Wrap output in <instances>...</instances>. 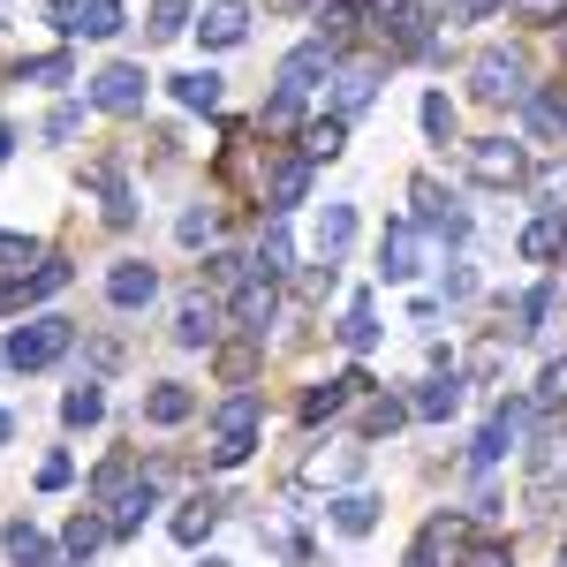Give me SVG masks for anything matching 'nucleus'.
Instances as JSON below:
<instances>
[{
    "label": "nucleus",
    "mask_w": 567,
    "mask_h": 567,
    "mask_svg": "<svg viewBox=\"0 0 567 567\" xmlns=\"http://www.w3.org/2000/svg\"><path fill=\"white\" fill-rule=\"evenodd\" d=\"M310 477H333V484L363 477V446H333V454H318V462H310Z\"/></svg>",
    "instance_id": "27"
},
{
    "label": "nucleus",
    "mask_w": 567,
    "mask_h": 567,
    "mask_svg": "<svg viewBox=\"0 0 567 567\" xmlns=\"http://www.w3.org/2000/svg\"><path fill=\"white\" fill-rule=\"evenodd\" d=\"M0 439H8V409H0Z\"/></svg>",
    "instance_id": "49"
},
{
    "label": "nucleus",
    "mask_w": 567,
    "mask_h": 567,
    "mask_svg": "<svg viewBox=\"0 0 567 567\" xmlns=\"http://www.w3.org/2000/svg\"><path fill=\"white\" fill-rule=\"evenodd\" d=\"M31 258H39V243H31V235H0V265H16V272H23Z\"/></svg>",
    "instance_id": "39"
},
{
    "label": "nucleus",
    "mask_w": 567,
    "mask_h": 567,
    "mask_svg": "<svg viewBox=\"0 0 567 567\" xmlns=\"http://www.w3.org/2000/svg\"><path fill=\"white\" fill-rule=\"evenodd\" d=\"M349 31H355V8H349V0L318 8V39H326V45H333V39H349Z\"/></svg>",
    "instance_id": "33"
},
{
    "label": "nucleus",
    "mask_w": 567,
    "mask_h": 567,
    "mask_svg": "<svg viewBox=\"0 0 567 567\" xmlns=\"http://www.w3.org/2000/svg\"><path fill=\"white\" fill-rule=\"evenodd\" d=\"M333 76V45L326 39H310V45H296L288 61H280V99H310V91Z\"/></svg>",
    "instance_id": "5"
},
{
    "label": "nucleus",
    "mask_w": 567,
    "mask_h": 567,
    "mask_svg": "<svg viewBox=\"0 0 567 567\" xmlns=\"http://www.w3.org/2000/svg\"><path fill=\"white\" fill-rule=\"evenodd\" d=\"M8 560H16V567H53V545H45V529L16 523V529H8Z\"/></svg>",
    "instance_id": "21"
},
{
    "label": "nucleus",
    "mask_w": 567,
    "mask_h": 567,
    "mask_svg": "<svg viewBox=\"0 0 567 567\" xmlns=\"http://www.w3.org/2000/svg\"><path fill=\"white\" fill-rule=\"evenodd\" d=\"M470 567H507V553H477V560H470Z\"/></svg>",
    "instance_id": "47"
},
{
    "label": "nucleus",
    "mask_w": 567,
    "mask_h": 567,
    "mask_svg": "<svg viewBox=\"0 0 567 567\" xmlns=\"http://www.w3.org/2000/svg\"><path fill=\"white\" fill-rule=\"evenodd\" d=\"M371 91H379V69H371V61L333 69V114H341V122H355V114L371 106Z\"/></svg>",
    "instance_id": "10"
},
{
    "label": "nucleus",
    "mask_w": 567,
    "mask_h": 567,
    "mask_svg": "<svg viewBox=\"0 0 567 567\" xmlns=\"http://www.w3.org/2000/svg\"><path fill=\"white\" fill-rule=\"evenodd\" d=\"M499 0H454V16H492Z\"/></svg>",
    "instance_id": "46"
},
{
    "label": "nucleus",
    "mask_w": 567,
    "mask_h": 567,
    "mask_svg": "<svg viewBox=\"0 0 567 567\" xmlns=\"http://www.w3.org/2000/svg\"><path fill=\"white\" fill-rule=\"evenodd\" d=\"M144 515H152V484H136V492H122V499H114V537H130Z\"/></svg>",
    "instance_id": "31"
},
{
    "label": "nucleus",
    "mask_w": 567,
    "mask_h": 567,
    "mask_svg": "<svg viewBox=\"0 0 567 567\" xmlns=\"http://www.w3.org/2000/svg\"><path fill=\"white\" fill-rule=\"evenodd\" d=\"M523 416H529V401H507V409H499V416H492V424L477 432V446H470V462H477V470H492V462H499V454L515 446V432H523Z\"/></svg>",
    "instance_id": "7"
},
{
    "label": "nucleus",
    "mask_w": 567,
    "mask_h": 567,
    "mask_svg": "<svg viewBox=\"0 0 567 567\" xmlns=\"http://www.w3.org/2000/svg\"><path fill=\"white\" fill-rule=\"evenodd\" d=\"M560 243H567V219H537V227L523 235V258L545 265V258H560Z\"/></svg>",
    "instance_id": "28"
},
{
    "label": "nucleus",
    "mask_w": 567,
    "mask_h": 567,
    "mask_svg": "<svg viewBox=\"0 0 567 567\" xmlns=\"http://www.w3.org/2000/svg\"><path fill=\"white\" fill-rule=\"evenodd\" d=\"M470 76H477V99H492V106H499V99H529L523 61H515V53H477V69H470Z\"/></svg>",
    "instance_id": "6"
},
{
    "label": "nucleus",
    "mask_w": 567,
    "mask_h": 567,
    "mask_svg": "<svg viewBox=\"0 0 567 567\" xmlns=\"http://www.w3.org/2000/svg\"><path fill=\"white\" fill-rule=\"evenodd\" d=\"M99 409H106V393H99V379H84V386H69V401H61V416H69V424H99Z\"/></svg>",
    "instance_id": "29"
},
{
    "label": "nucleus",
    "mask_w": 567,
    "mask_h": 567,
    "mask_svg": "<svg viewBox=\"0 0 567 567\" xmlns=\"http://www.w3.org/2000/svg\"><path fill=\"white\" fill-rule=\"evenodd\" d=\"M523 175H529L523 144H507V136H477V144H470V182H484V189H515Z\"/></svg>",
    "instance_id": "2"
},
{
    "label": "nucleus",
    "mask_w": 567,
    "mask_h": 567,
    "mask_svg": "<svg viewBox=\"0 0 567 567\" xmlns=\"http://www.w3.org/2000/svg\"><path fill=\"white\" fill-rule=\"evenodd\" d=\"M310 189V159H288L280 175H272V213H288V205H303Z\"/></svg>",
    "instance_id": "26"
},
{
    "label": "nucleus",
    "mask_w": 567,
    "mask_h": 567,
    "mask_svg": "<svg viewBox=\"0 0 567 567\" xmlns=\"http://www.w3.org/2000/svg\"><path fill=\"white\" fill-rule=\"evenodd\" d=\"M371 523H379V499H371V492H341V499H333V529H341V537H371Z\"/></svg>",
    "instance_id": "15"
},
{
    "label": "nucleus",
    "mask_w": 567,
    "mask_h": 567,
    "mask_svg": "<svg viewBox=\"0 0 567 567\" xmlns=\"http://www.w3.org/2000/svg\"><path fill=\"white\" fill-rule=\"evenodd\" d=\"M106 296H114V310H144L159 296V272H152V265H114V272H106Z\"/></svg>",
    "instance_id": "11"
},
{
    "label": "nucleus",
    "mask_w": 567,
    "mask_h": 567,
    "mask_svg": "<svg viewBox=\"0 0 567 567\" xmlns=\"http://www.w3.org/2000/svg\"><path fill=\"white\" fill-rule=\"evenodd\" d=\"M197 567H227V560H197Z\"/></svg>",
    "instance_id": "50"
},
{
    "label": "nucleus",
    "mask_w": 567,
    "mask_h": 567,
    "mask_svg": "<svg viewBox=\"0 0 567 567\" xmlns=\"http://www.w3.org/2000/svg\"><path fill=\"white\" fill-rule=\"evenodd\" d=\"M560 567H567V545H560Z\"/></svg>",
    "instance_id": "51"
},
{
    "label": "nucleus",
    "mask_w": 567,
    "mask_h": 567,
    "mask_svg": "<svg viewBox=\"0 0 567 567\" xmlns=\"http://www.w3.org/2000/svg\"><path fill=\"white\" fill-rule=\"evenodd\" d=\"M219 371H227V379H250V371H258V349H227V355H219Z\"/></svg>",
    "instance_id": "41"
},
{
    "label": "nucleus",
    "mask_w": 567,
    "mask_h": 567,
    "mask_svg": "<svg viewBox=\"0 0 567 567\" xmlns=\"http://www.w3.org/2000/svg\"><path fill=\"white\" fill-rule=\"evenodd\" d=\"M175 235H182V243H205V235H213V213H182Z\"/></svg>",
    "instance_id": "42"
},
{
    "label": "nucleus",
    "mask_w": 567,
    "mask_h": 567,
    "mask_svg": "<svg viewBox=\"0 0 567 567\" xmlns=\"http://www.w3.org/2000/svg\"><path fill=\"white\" fill-rule=\"evenodd\" d=\"M122 31V0H76V39H114Z\"/></svg>",
    "instance_id": "20"
},
{
    "label": "nucleus",
    "mask_w": 567,
    "mask_h": 567,
    "mask_svg": "<svg viewBox=\"0 0 567 567\" xmlns=\"http://www.w3.org/2000/svg\"><path fill=\"white\" fill-rule=\"evenodd\" d=\"M69 477H76V462H69V454H45V462H39V484H45V492H61Z\"/></svg>",
    "instance_id": "40"
},
{
    "label": "nucleus",
    "mask_w": 567,
    "mask_h": 567,
    "mask_svg": "<svg viewBox=\"0 0 567 567\" xmlns=\"http://www.w3.org/2000/svg\"><path fill=\"white\" fill-rule=\"evenodd\" d=\"M341 341H349L355 355L379 349V318H371V296H355V303H349V318H341Z\"/></svg>",
    "instance_id": "24"
},
{
    "label": "nucleus",
    "mask_w": 567,
    "mask_h": 567,
    "mask_svg": "<svg viewBox=\"0 0 567 567\" xmlns=\"http://www.w3.org/2000/svg\"><path fill=\"white\" fill-rule=\"evenodd\" d=\"M341 144H349V122H341V114H333V122H310L303 130V159L318 167V159H333Z\"/></svg>",
    "instance_id": "23"
},
{
    "label": "nucleus",
    "mask_w": 567,
    "mask_h": 567,
    "mask_svg": "<svg viewBox=\"0 0 567 567\" xmlns=\"http://www.w3.org/2000/svg\"><path fill=\"white\" fill-rule=\"evenodd\" d=\"M23 288H31V296H61V288H69V265H61V258H45L39 272L23 280Z\"/></svg>",
    "instance_id": "35"
},
{
    "label": "nucleus",
    "mask_w": 567,
    "mask_h": 567,
    "mask_svg": "<svg viewBox=\"0 0 567 567\" xmlns=\"http://www.w3.org/2000/svg\"><path fill=\"white\" fill-rule=\"evenodd\" d=\"M76 130H84V106H53V114H45V136H53V144H69Z\"/></svg>",
    "instance_id": "36"
},
{
    "label": "nucleus",
    "mask_w": 567,
    "mask_h": 567,
    "mask_svg": "<svg viewBox=\"0 0 567 567\" xmlns=\"http://www.w3.org/2000/svg\"><path fill=\"white\" fill-rule=\"evenodd\" d=\"M288 265H296V243H288V227L272 219V227L258 235V265H250V272H258V280H272V272H288Z\"/></svg>",
    "instance_id": "19"
},
{
    "label": "nucleus",
    "mask_w": 567,
    "mask_h": 567,
    "mask_svg": "<svg viewBox=\"0 0 567 567\" xmlns=\"http://www.w3.org/2000/svg\"><path fill=\"white\" fill-rule=\"evenodd\" d=\"M401 416H409V401H371V409H363V432H393Z\"/></svg>",
    "instance_id": "37"
},
{
    "label": "nucleus",
    "mask_w": 567,
    "mask_h": 567,
    "mask_svg": "<svg viewBox=\"0 0 567 567\" xmlns=\"http://www.w3.org/2000/svg\"><path fill=\"white\" fill-rule=\"evenodd\" d=\"M462 409V386L454 379H432V386H416V401H409V416H424V424H446Z\"/></svg>",
    "instance_id": "16"
},
{
    "label": "nucleus",
    "mask_w": 567,
    "mask_h": 567,
    "mask_svg": "<svg viewBox=\"0 0 567 567\" xmlns=\"http://www.w3.org/2000/svg\"><path fill=\"white\" fill-rule=\"evenodd\" d=\"M213 318H219L213 303H182V318H175V341H182V349H213V341H219V326H213Z\"/></svg>",
    "instance_id": "18"
},
{
    "label": "nucleus",
    "mask_w": 567,
    "mask_h": 567,
    "mask_svg": "<svg viewBox=\"0 0 567 567\" xmlns=\"http://www.w3.org/2000/svg\"><path fill=\"white\" fill-rule=\"evenodd\" d=\"M537 197H545V213H553V219H567V175H560V167L537 175Z\"/></svg>",
    "instance_id": "38"
},
{
    "label": "nucleus",
    "mask_w": 567,
    "mask_h": 567,
    "mask_svg": "<svg viewBox=\"0 0 567 567\" xmlns=\"http://www.w3.org/2000/svg\"><path fill=\"white\" fill-rule=\"evenodd\" d=\"M189 409H197L189 386H152L144 393V416H152V424H189Z\"/></svg>",
    "instance_id": "17"
},
{
    "label": "nucleus",
    "mask_w": 567,
    "mask_h": 567,
    "mask_svg": "<svg viewBox=\"0 0 567 567\" xmlns=\"http://www.w3.org/2000/svg\"><path fill=\"white\" fill-rule=\"evenodd\" d=\"M106 537H114V523H99V515H76V523H69V537H61V553H69V560H84V553H99Z\"/></svg>",
    "instance_id": "25"
},
{
    "label": "nucleus",
    "mask_w": 567,
    "mask_h": 567,
    "mask_svg": "<svg viewBox=\"0 0 567 567\" xmlns=\"http://www.w3.org/2000/svg\"><path fill=\"white\" fill-rule=\"evenodd\" d=\"M197 39L213 45H243L250 39V8H243V0H213V8H205V16H197Z\"/></svg>",
    "instance_id": "8"
},
{
    "label": "nucleus",
    "mask_w": 567,
    "mask_h": 567,
    "mask_svg": "<svg viewBox=\"0 0 567 567\" xmlns=\"http://www.w3.org/2000/svg\"><path fill=\"white\" fill-rule=\"evenodd\" d=\"M424 136H432V144L454 136V99H446V91H424Z\"/></svg>",
    "instance_id": "32"
},
{
    "label": "nucleus",
    "mask_w": 567,
    "mask_h": 567,
    "mask_svg": "<svg viewBox=\"0 0 567 567\" xmlns=\"http://www.w3.org/2000/svg\"><path fill=\"white\" fill-rule=\"evenodd\" d=\"M349 243H355V213H349V205H326V213H318V258L333 265Z\"/></svg>",
    "instance_id": "14"
},
{
    "label": "nucleus",
    "mask_w": 567,
    "mask_h": 567,
    "mask_svg": "<svg viewBox=\"0 0 567 567\" xmlns=\"http://www.w3.org/2000/svg\"><path fill=\"white\" fill-rule=\"evenodd\" d=\"M560 8H567V0H523V16H529V23H553Z\"/></svg>",
    "instance_id": "44"
},
{
    "label": "nucleus",
    "mask_w": 567,
    "mask_h": 567,
    "mask_svg": "<svg viewBox=\"0 0 567 567\" xmlns=\"http://www.w3.org/2000/svg\"><path fill=\"white\" fill-rule=\"evenodd\" d=\"M272 280H250V288H243V296H235V326H243V333H250V341H265V326H272Z\"/></svg>",
    "instance_id": "12"
},
{
    "label": "nucleus",
    "mask_w": 567,
    "mask_h": 567,
    "mask_svg": "<svg viewBox=\"0 0 567 567\" xmlns=\"http://www.w3.org/2000/svg\"><path fill=\"white\" fill-rule=\"evenodd\" d=\"M560 136H567V122H560Z\"/></svg>",
    "instance_id": "52"
},
{
    "label": "nucleus",
    "mask_w": 567,
    "mask_h": 567,
    "mask_svg": "<svg viewBox=\"0 0 567 567\" xmlns=\"http://www.w3.org/2000/svg\"><path fill=\"white\" fill-rule=\"evenodd\" d=\"M250 446H258V393H235V401L219 409L213 462H219V470H235V462H250Z\"/></svg>",
    "instance_id": "1"
},
{
    "label": "nucleus",
    "mask_w": 567,
    "mask_h": 567,
    "mask_svg": "<svg viewBox=\"0 0 567 567\" xmlns=\"http://www.w3.org/2000/svg\"><path fill=\"white\" fill-rule=\"evenodd\" d=\"M31 303V288H23V280H0V310H23Z\"/></svg>",
    "instance_id": "45"
},
{
    "label": "nucleus",
    "mask_w": 567,
    "mask_h": 567,
    "mask_svg": "<svg viewBox=\"0 0 567 567\" xmlns=\"http://www.w3.org/2000/svg\"><path fill=\"white\" fill-rule=\"evenodd\" d=\"M8 152H16V136H8V122H0V159H8Z\"/></svg>",
    "instance_id": "48"
},
{
    "label": "nucleus",
    "mask_w": 567,
    "mask_h": 567,
    "mask_svg": "<svg viewBox=\"0 0 567 567\" xmlns=\"http://www.w3.org/2000/svg\"><path fill=\"white\" fill-rule=\"evenodd\" d=\"M91 99L106 106V114H136L144 106V69H130V61H114L99 84H91Z\"/></svg>",
    "instance_id": "9"
},
{
    "label": "nucleus",
    "mask_w": 567,
    "mask_h": 567,
    "mask_svg": "<svg viewBox=\"0 0 567 567\" xmlns=\"http://www.w3.org/2000/svg\"><path fill=\"white\" fill-rule=\"evenodd\" d=\"M213 529H219V499H205V492H197V499H182V515H175V545H205Z\"/></svg>",
    "instance_id": "13"
},
{
    "label": "nucleus",
    "mask_w": 567,
    "mask_h": 567,
    "mask_svg": "<svg viewBox=\"0 0 567 567\" xmlns=\"http://www.w3.org/2000/svg\"><path fill=\"white\" fill-rule=\"evenodd\" d=\"M175 99L189 106V114H213L219 106V76L213 69H189V76H175Z\"/></svg>",
    "instance_id": "22"
},
{
    "label": "nucleus",
    "mask_w": 567,
    "mask_h": 567,
    "mask_svg": "<svg viewBox=\"0 0 567 567\" xmlns=\"http://www.w3.org/2000/svg\"><path fill=\"white\" fill-rule=\"evenodd\" d=\"M560 393H567V355L553 363V371H545V386H537V401H560Z\"/></svg>",
    "instance_id": "43"
},
{
    "label": "nucleus",
    "mask_w": 567,
    "mask_h": 567,
    "mask_svg": "<svg viewBox=\"0 0 567 567\" xmlns=\"http://www.w3.org/2000/svg\"><path fill=\"white\" fill-rule=\"evenodd\" d=\"M416 265H424V227L393 219L386 235H379V280H416Z\"/></svg>",
    "instance_id": "4"
},
{
    "label": "nucleus",
    "mask_w": 567,
    "mask_h": 567,
    "mask_svg": "<svg viewBox=\"0 0 567 567\" xmlns=\"http://www.w3.org/2000/svg\"><path fill=\"white\" fill-rule=\"evenodd\" d=\"M23 76L31 84H69L76 69H69V53H39V61H23Z\"/></svg>",
    "instance_id": "34"
},
{
    "label": "nucleus",
    "mask_w": 567,
    "mask_h": 567,
    "mask_svg": "<svg viewBox=\"0 0 567 567\" xmlns=\"http://www.w3.org/2000/svg\"><path fill=\"white\" fill-rule=\"evenodd\" d=\"M197 16H189V0H152V39H182Z\"/></svg>",
    "instance_id": "30"
},
{
    "label": "nucleus",
    "mask_w": 567,
    "mask_h": 567,
    "mask_svg": "<svg viewBox=\"0 0 567 567\" xmlns=\"http://www.w3.org/2000/svg\"><path fill=\"white\" fill-rule=\"evenodd\" d=\"M61 349H69V318H31V326L8 341V363H16V371H45Z\"/></svg>",
    "instance_id": "3"
}]
</instances>
